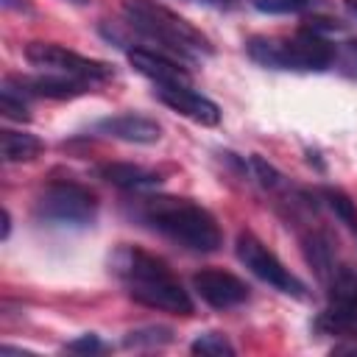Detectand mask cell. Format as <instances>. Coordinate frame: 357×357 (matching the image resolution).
<instances>
[{"label": "cell", "mask_w": 357, "mask_h": 357, "mask_svg": "<svg viewBox=\"0 0 357 357\" xmlns=\"http://www.w3.org/2000/svg\"><path fill=\"white\" fill-rule=\"evenodd\" d=\"M75 3H86V0H75Z\"/></svg>", "instance_id": "obj_25"}, {"label": "cell", "mask_w": 357, "mask_h": 357, "mask_svg": "<svg viewBox=\"0 0 357 357\" xmlns=\"http://www.w3.org/2000/svg\"><path fill=\"white\" fill-rule=\"evenodd\" d=\"M329 304L315 318V329L337 337H357V276L343 268L326 282Z\"/></svg>", "instance_id": "obj_8"}, {"label": "cell", "mask_w": 357, "mask_h": 357, "mask_svg": "<svg viewBox=\"0 0 357 357\" xmlns=\"http://www.w3.org/2000/svg\"><path fill=\"white\" fill-rule=\"evenodd\" d=\"M8 81L28 98H53V100H73L78 95H86L95 84L70 78V75H53V73H39V75H8Z\"/></svg>", "instance_id": "obj_11"}, {"label": "cell", "mask_w": 357, "mask_h": 357, "mask_svg": "<svg viewBox=\"0 0 357 357\" xmlns=\"http://www.w3.org/2000/svg\"><path fill=\"white\" fill-rule=\"evenodd\" d=\"M134 215L148 229H153L165 240L181 245L184 251L215 254L223 245V231H220L215 215L190 198L148 195V198L137 201Z\"/></svg>", "instance_id": "obj_2"}, {"label": "cell", "mask_w": 357, "mask_h": 357, "mask_svg": "<svg viewBox=\"0 0 357 357\" xmlns=\"http://www.w3.org/2000/svg\"><path fill=\"white\" fill-rule=\"evenodd\" d=\"M173 340V332L167 326H145V329H134L126 335V346L128 349H153V346H165Z\"/></svg>", "instance_id": "obj_20"}, {"label": "cell", "mask_w": 357, "mask_h": 357, "mask_svg": "<svg viewBox=\"0 0 357 357\" xmlns=\"http://www.w3.org/2000/svg\"><path fill=\"white\" fill-rule=\"evenodd\" d=\"M123 17L137 33L159 42L167 53H176L184 61L212 53L209 39L192 22L156 0H123Z\"/></svg>", "instance_id": "obj_4"}, {"label": "cell", "mask_w": 357, "mask_h": 357, "mask_svg": "<svg viewBox=\"0 0 357 357\" xmlns=\"http://www.w3.org/2000/svg\"><path fill=\"white\" fill-rule=\"evenodd\" d=\"M343 6H346V11H349V14L357 20V0H343Z\"/></svg>", "instance_id": "obj_24"}, {"label": "cell", "mask_w": 357, "mask_h": 357, "mask_svg": "<svg viewBox=\"0 0 357 357\" xmlns=\"http://www.w3.org/2000/svg\"><path fill=\"white\" fill-rule=\"evenodd\" d=\"M67 351H75V354H100V351H106V343L98 335H81L78 340H70L67 343Z\"/></svg>", "instance_id": "obj_22"}, {"label": "cell", "mask_w": 357, "mask_h": 357, "mask_svg": "<svg viewBox=\"0 0 357 357\" xmlns=\"http://www.w3.org/2000/svg\"><path fill=\"white\" fill-rule=\"evenodd\" d=\"M190 351L192 354H204V357H231L234 354V346L229 343V337L226 335H220V332H204V335H198L192 343H190Z\"/></svg>", "instance_id": "obj_19"}, {"label": "cell", "mask_w": 357, "mask_h": 357, "mask_svg": "<svg viewBox=\"0 0 357 357\" xmlns=\"http://www.w3.org/2000/svg\"><path fill=\"white\" fill-rule=\"evenodd\" d=\"M45 142L33 134H25V131H11V128H3L0 131V153H3V162H31L42 153Z\"/></svg>", "instance_id": "obj_15"}, {"label": "cell", "mask_w": 357, "mask_h": 357, "mask_svg": "<svg viewBox=\"0 0 357 357\" xmlns=\"http://www.w3.org/2000/svg\"><path fill=\"white\" fill-rule=\"evenodd\" d=\"M128 61L131 67L145 75L153 86H190V73L184 64L167 56V50L156 47H128Z\"/></svg>", "instance_id": "obj_10"}, {"label": "cell", "mask_w": 357, "mask_h": 357, "mask_svg": "<svg viewBox=\"0 0 357 357\" xmlns=\"http://www.w3.org/2000/svg\"><path fill=\"white\" fill-rule=\"evenodd\" d=\"M109 271L126 287V293L142 307L170 315H192L195 310L190 293L167 268V262L137 245L114 248L109 257Z\"/></svg>", "instance_id": "obj_1"}, {"label": "cell", "mask_w": 357, "mask_h": 357, "mask_svg": "<svg viewBox=\"0 0 357 357\" xmlns=\"http://www.w3.org/2000/svg\"><path fill=\"white\" fill-rule=\"evenodd\" d=\"M28 95H22L8 78L3 81V86H0V112H3V117H8V120H17V123H25V120H31V112H28Z\"/></svg>", "instance_id": "obj_17"}, {"label": "cell", "mask_w": 357, "mask_h": 357, "mask_svg": "<svg viewBox=\"0 0 357 357\" xmlns=\"http://www.w3.org/2000/svg\"><path fill=\"white\" fill-rule=\"evenodd\" d=\"M92 131L100 137H112V139H123V142H134V145H151L162 137V126L145 114H112V117H100L98 123H92Z\"/></svg>", "instance_id": "obj_13"}, {"label": "cell", "mask_w": 357, "mask_h": 357, "mask_svg": "<svg viewBox=\"0 0 357 357\" xmlns=\"http://www.w3.org/2000/svg\"><path fill=\"white\" fill-rule=\"evenodd\" d=\"M245 53L251 61L268 70L324 73L335 67L337 45H332L324 33L304 25L290 36H251L245 42Z\"/></svg>", "instance_id": "obj_3"}, {"label": "cell", "mask_w": 357, "mask_h": 357, "mask_svg": "<svg viewBox=\"0 0 357 357\" xmlns=\"http://www.w3.org/2000/svg\"><path fill=\"white\" fill-rule=\"evenodd\" d=\"M259 14H307L321 8L326 0H248Z\"/></svg>", "instance_id": "obj_18"}, {"label": "cell", "mask_w": 357, "mask_h": 357, "mask_svg": "<svg viewBox=\"0 0 357 357\" xmlns=\"http://www.w3.org/2000/svg\"><path fill=\"white\" fill-rule=\"evenodd\" d=\"M98 176L106 178L109 184L126 190V192H145L159 187V173L142 167V165H131V162H112V165H100Z\"/></svg>", "instance_id": "obj_14"}, {"label": "cell", "mask_w": 357, "mask_h": 357, "mask_svg": "<svg viewBox=\"0 0 357 357\" xmlns=\"http://www.w3.org/2000/svg\"><path fill=\"white\" fill-rule=\"evenodd\" d=\"M234 254L237 259L265 284H271L273 290L284 293V296H293V298H304L307 296V287L304 282L290 271L284 268V262L251 231H240L237 234V243H234Z\"/></svg>", "instance_id": "obj_7"}, {"label": "cell", "mask_w": 357, "mask_h": 357, "mask_svg": "<svg viewBox=\"0 0 357 357\" xmlns=\"http://www.w3.org/2000/svg\"><path fill=\"white\" fill-rule=\"evenodd\" d=\"M192 290L212 310H234V307L245 304L248 296H251V287L240 276H234L229 271H220V268L198 271L192 276Z\"/></svg>", "instance_id": "obj_9"}, {"label": "cell", "mask_w": 357, "mask_h": 357, "mask_svg": "<svg viewBox=\"0 0 357 357\" xmlns=\"http://www.w3.org/2000/svg\"><path fill=\"white\" fill-rule=\"evenodd\" d=\"M25 59L39 73L70 75V78H81L89 84H103V81L114 78V70L106 61L81 56V53L67 50L64 45H56V42H31L25 47Z\"/></svg>", "instance_id": "obj_6"}, {"label": "cell", "mask_w": 357, "mask_h": 357, "mask_svg": "<svg viewBox=\"0 0 357 357\" xmlns=\"http://www.w3.org/2000/svg\"><path fill=\"white\" fill-rule=\"evenodd\" d=\"M33 218L56 229H86L98 218V198L78 181H50L33 201Z\"/></svg>", "instance_id": "obj_5"}, {"label": "cell", "mask_w": 357, "mask_h": 357, "mask_svg": "<svg viewBox=\"0 0 357 357\" xmlns=\"http://www.w3.org/2000/svg\"><path fill=\"white\" fill-rule=\"evenodd\" d=\"M156 98L173 109L176 114L198 123V126H218L220 123V109L215 100L204 98L192 86H156Z\"/></svg>", "instance_id": "obj_12"}, {"label": "cell", "mask_w": 357, "mask_h": 357, "mask_svg": "<svg viewBox=\"0 0 357 357\" xmlns=\"http://www.w3.org/2000/svg\"><path fill=\"white\" fill-rule=\"evenodd\" d=\"M8 231H11V215L3 212V240H8Z\"/></svg>", "instance_id": "obj_23"}, {"label": "cell", "mask_w": 357, "mask_h": 357, "mask_svg": "<svg viewBox=\"0 0 357 357\" xmlns=\"http://www.w3.org/2000/svg\"><path fill=\"white\" fill-rule=\"evenodd\" d=\"M335 67H337L343 75L357 78V39L337 45V53H335Z\"/></svg>", "instance_id": "obj_21"}, {"label": "cell", "mask_w": 357, "mask_h": 357, "mask_svg": "<svg viewBox=\"0 0 357 357\" xmlns=\"http://www.w3.org/2000/svg\"><path fill=\"white\" fill-rule=\"evenodd\" d=\"M315 198L318 204H324L357 240V204L351 201L349 192H343L340 187H318L315 190Z\"/></svg>", "instance_id": "obj_16"}]
</instances>
